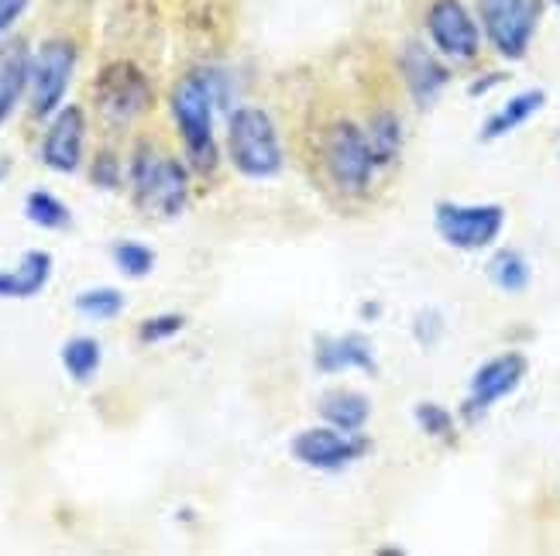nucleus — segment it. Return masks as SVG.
<instances>
[{
	"mask_svg": "<svg viewBox=\"0 0 560 556\" xmlns=\"http://www.w3.org/2000/svg\"><path fill=\"white\" fill-rule=\"evenodd\" d=\"M228 104V72L221 66H197L183 72L168 93V114H173L176 134L183 141L186 165L197 176H213L221 165V149H217L213 117L217 107Z\"/></svg>",
	"mask_w": 560,
	"mask_h": 556,
	"instance_id": "obj_1",
	"label": "nucleus"
},
{
	"mask_svg": "<svg viewBox=\"0 0 560 556\" xmlns=\"http://www.w3.org/2000/svg\"><path fill=\"white\" fill-rule=\"evenodd\" d=\"M128 189L141 213L173 221L189 206V165L165 155L155 141H138L128 162Z\"/></svg>",
	"mask_w": 560,
	"mask_h": 556,
	"instance_id": "obj_2",
	"label": "nucleus"
},
{
	"mask_svg": "<svg viewBox=\"0 0 560 556\" xmlns=\"http://www.w3.org/2000/svg\"><path fill=\"white\" fill-rule=\"evenodd\" d=\"M228 162L237 176L252 182L276 179L282 173L285 152L269 110L245 104L228 114Z\"/></svg>",
	"mask_w": 560,
	"mask_h": 556,
	"instance_id": "obj_3",
	"label": "nucleus"
},
{
	"mask_svg": "<svg viewBox=\"0 0 560 556\" xmlns=\"http://www.w3.org/2000/svg\"><path fill=\"white\" fill-rule=\"evenodd\" d=\"M320 162H324V173L327 182L340 192V197H364L375 182V155H372V144L364 128H358L354 120L337 117L324 128L320 138Z\"/></svg>",
	"mask_w": 560,
	"mask_h": 556,
	"instance_id": "obj_4",
	"label": "nucleus"
},
{
	"mask_svg": "<svg viewBox=\"0 0 560 556\" xmlns=\"http://www.w3.org/2000/svg\"><path fill=\"white\" fill-rule=\"evenodd\" d=\"M93 104L110 128H128L155 104V86L138 62L110 59L93 76Z\"/></svg>",
	"mask_w": 560,
	"mask_h": 556,
	"instance_id": "obj_5",
	"label": "nucleus"
},
{
	"mask_svg": "<svg viewBox=\"0 0 560 556\" xmlns=\"http://www.w3.org/2000/svg\"><path fill=\"white\" fill-rule=\"evenodd\" d=\"M80 62V48L72 38H45L32 52V86H28V107L38 120H48L62 104L72 83V72Z\"/></svg>",
	"mask_w": 560,
	"mask_h": 556,
	"instance_id": "obj_6",
	"label": "nucleus"
},
{
	"mask_svg": "<svg viewBox=\"0 0 560 556\" xmlns=\"http://www.w3.org/2000/svg\"><path fill=\"white\" fill-rule=\"evenodd\" d=\"M433 227L441 234L447 248L457 251H481L492 248L502 227H505V210L499 203H454L441 200L433 206Z\"/></svg>",
	"mask_w": 560,
	"mask_h": 556,
	"instance_id": "obj_7",
	"label": "nucleus"
},
{
	"mask_svg": "<svg viewBox=\"0 0 560 556\" xmlns=\"http://www.w3.org/2000/svg\"><path fill=\"white\" fill-rule=\"evenodd\" d=\"M540 0H478L481 32L502 59H523L540 24Z\"/></svg>",
	"mask_w": 560,
	"mask_h": 556,
	"instance_id": "obj_8",
	"label": "nucleus"
},
{
	"mask_svg": "<svg viewBox=\"0 0 560 556\" xmlns=\"http://www.w3.org/2000/svg\"><path fill=\"white\" fill-rule=\"evenodd\" d=\"M369 450H372V440L364 437V433H345L330 423L300 429L289 443L292 461L310 471H324V474L358 464L361 457H369Z\"/></svg>",
	"mask_w": 560,
	"mask_h": 556,
	"instance_id": "obj_9",
	"label": "nucleus"
},
{
	"mask_svg": "<svg viewBox=\"0 0 560 556\" xmlns=\"http://www.w3.org/2000/svg\"><path fill=\"white\" fill-rule=\"evenodd\" d=\"M427 35L436 56L451 62H471L481 52V24L465 0H433L427 8Z\"/></svg>",
	"mask_w": 560,
	"mask_h": 556,
	"instance_id": "obj_10",
	"label": "nucleus"
},
{
	"mask_svg": "<svg viewBox=\"0 0 560 556\" xmlns=\"http://www.w3.org/2000/svg\"><path fill=\"white\" fill-rule=\"evenodd\" d=\"M523 378H526V357L520 351H505V354L489 357L471 375L465 405H460V416H465L468 423H478L485 413H492L502 399L513 395L523 385Z\"/></svg>",
	"mask_w": 560,
	"mask_h": 556,
	"instance_id": "obj_11",
	"label": "nucleus"
},
{
	"mask_svg": "<svg viewBox=\"0 0 560 556\" xmlns=\"http://www.w3.org/2000/svg\"><path fill=\"white\" fill-rule=\"evenodd\" d=\"M83 155H86V114L77 104H62L52 117H48L38 158L48 173L77 176L83 168Z\"/></svg>",
	"mask_w": 560,
	"mask_h": 556,
	"instance_id": "obj_12",
	"label": "nucleus"
},
{
	"mask_svg": "<svg viewBox=\"0 0 560 556\" xmlns=\"http://www.w3.org/2000/svg\"><path fill=\"white\" fill-rule=\"evenodd\" d=\"M399 72H402V83L412 96V104L417 107H433L441 100V93L447 90L451 83V72L447 66L436 59V48H430L423 42H406L402 52H399Z\"/></svg>",
	"mask_w": 560,
	"mask_h": 556,
	"instance_id": "obj_13",
	"label": "nucleus"
},
{
	"mask_svg": "<svg viewBox=\"0 0 560 556\" xmlns=\"http://www.w3.org/2000/svg\"><path fill=\"white\" fill-rule=\"evenodd\" d=\"M313 368L320 375H340V371L378 375V360H375V347L369 336L358 330H348V333H334V336H316Z\"/></svg>",
	"mask_w": 560,
	"mask_h": 556,
	"instance_id": "obj_14",
	"label": "nucleus"
},
{
	"mask_svg": "<svg viewBox=\"0 0 560 556\" xmlns=\"http://www.w3.org/2000/svg\"><path fill=\"white\" fill-rule=\"evenodd\" d=\"M32 86V48L24 38L0 42V128L18 114L21 100H28Z\"/></svg>",
	"mask_w": 560,
	"mask_h": 556,
	"instance_id": "obj_15",
	"label": "nucleus"
},
{
	"mask_svg": "<svg viewBox=\"0 0 560 556\" xmlns=\"http://www.w3.org/2000/svg\"><path fill=\"white\" fill-rule=\"evenodd\" d=\"M52 269H56L52 251H45V248L24 251L14 269H0V299L24 303V299L42 296L45 285L52 282Z\"/></svg>",
	"mask_w": 560,
	"mask_h": 556,
	"instance_id": "obj_16",
	"label": "nucleus"
},
{
	"mask_svg": "<svg viewBox=\"0 0 560 556\" xmlns=\"http://www.w3.org/2000/svg\"><path fill=\"white\" fill-rule=\"evenodd\" d=\"M544 104H547L544 90H523L516 96H509V100L481 125V141H499L505 134L520 131L523 125H529V120L544 110Z\"/></svg>",
	"mask_w": 560,
	"mask_h": 556,
	"instance_id": "obj_17",
	"label": "nucleus"
},
{
	"mask_svg": "<svg viewBox=\"0 0 560 556\" xmlns=\"http://www.w3.org/2000/svg\"><path fill=\"white\" fill-rule=\"evenodd\" d=\"M320 419L345 433H361L372 419V402L354 389H334L320 399Z\"/></svg>",
	"mask_w": 560,
	"mask_h": 556,
	"instance_id": "obj_18",
	"label": "nucleus"
},
{
	"mask_svg": "<svg viewBox=\"0 0 560 556\" xmlns=\"http://www.w3.org/2000/svg\"><path fill=\"white\" fill-rule=\"evenodd\" d=\"M369 144H372V155H375V165L378 168H388L396 165L399 155H402V120L396 110H375L369 117Z\"/></svg>",
	"mask_w": 560,
	"mask_h": 556,
	"instance_id": "obj_19",
	"label": "nucleus"
},
{
	"mask_svg": "<svg viewBox=\"0 0 560 556\" xmlns=\"http://www.w3.org/2000/svg\"><path fill=\"white\" fill-rule=\"evenodd\" d=\"M59 365L77 385H86L104 365V347L101 341H93V336H69L59 351Z\"/></svg>",
	"mask_w": 560,
	"mask_h": 556,
	"instance_id": "obj_20",
	"label": "nucleus"
},
{
	"mask_svg": "<svg viewBox=\"0 0 560 556\" xmlns=\"http://www.w3.org/2000/svg\"><path fill=\"white\" fill-rule=\"evenodd\" d=\"M489 279H492V285L499 288V293L520 296V293H526L529 282H533V269H529V261H526L523 251H516V248H499L489 258Z\"/></svg>",
	"mask_w": 560,
	"mask_h": 556,
	"instance_id": "obj_21",
	"label": "nucleus"
},
{
	"mask_svg": "<svg viewBox=\"0 0 560 556\" xmlns=\"http://www.w3.org/2000/svg\"><path fill=\"white\" fill-rule=\"evenodd\" d=\"M125 306H128L125 293H120V288H114V285L83 288V293L72 299V309H77L80 317L90 320V323H110V320L120 317V312H125Z\"/></svg>",
	"mask_w": 560,
	"mask_h": 556,
	"instance_id": "obj_22",
	"label": "nucleus"
},
{
	"mask_svg": "<svg viewBox=\"0 0 560 556\" xmlns=\"http://www.w3.org/2000/svg\"><path fill=\"white\" fill-rule=\"evenodd\" d=\"M24 216L28 224H35L38 230H66L72 224V210L48 189H32L24 197Z\"/></svg>",
	"mask_w": 560,
	"mask_h": 556,
	"instance_id": "obj_23",
	"label": "nucleus"
},
{
	"mask_svg": "<svg viewBox=\"0 0 560 556\" xmlns=\"http://www.w3.org/2000/svg\"><path fill=\"white\" fill-rule=\"evenodd\" d=\"M110 261H114V269L120 275H128V279H144V275H152L155 272V251L149 245H141V240H117V245L110 248Z\"/></svg>",
	"mask_w": 560,
	"mask_h": 556,
	"instance_id": "obj_24",
	"label": "nucleus"
},
{
	"mask_svg": "<svg viewBox=\"0 0 560 556\" xmlns=\"http://www.w3.org/2000/svg\"><path fill=\"white\" fill-rule=\"evenodd\" d=\"M412 419H417L420 433L430 440H441V443L457 440V419H454L451 409H444L441 402H417V409H412Z\"/></svg>",
	"mask_w": 560,
	"mask_h": 556,
	"instance_id": "obj_25",
	"label": "nucleus"
},
{
	"mask_svg": "<svg viewBox=\"0 0 560 556\" xmlns=\"http://www.w3.org/2000/svg\"><path fill=\"white\" fill-rule=\"evenodd\" d=\"M186 330V317L183 312H155V317H144L135 330L138 344L144 347H155V344H165L173 341V336H179Z\"/></svg>",
	"mask_w": 560,
	"mask_h": 556,
	"instance_id": "obj_26",
	"label": "nucleus"
},
{
	"mask_svg": "<svg viewBox=\"0 0 560 556\" xmlns=\"http://www.w3.org/2000/svg\"><path fill=\"white\" fill-rule=\"evenodd\" d=\"M90 182H93L96 189H120V182H125V168H120L117 152L101 149V152L93 155V165H90Z\"/></svg>",
	"mask_w": 560,
	"mask_h": 556,
	"instance_id": "obj_27",
	"label": "nucleus"
},
{
	"mask_svg": "<svg viewBox=\"0 0 560 556\" xmlns=\"http://www.w3.org/2000/svg\"><path fill=\"white\" fill-rule=\"evenodd\" d=\"M412 336H417L423 347H433L444 336V317L436 309H423L420 317L412 320Z\"/></svg>",
	"mask_w": 560,
	"mask_h": 556,
	"instance_id": "obj_28",
	"label": "nucleus"
},
{
	"mask_svg": "<svg viewBox=\"0 0 560 556\" xmlns=\"http://www.w3.org/2000/svg\"><path fill=\"white\" fill-rule=\"evenodd\" d=\"M28 4H32V0H0V42L11 35V28L24 17Z\"/></svg>",
	"mask_w": 560,
	"mask_h": 556,
	"instance_id": "obj_29",
	"label": "nucleus"
},
{
	"mask_svg": "<svg viewBox=\"0 0 560 556\" xmlns=\"http://www.w3.org/2000/svg\"><path fill=\"white\" fill-rule=\"evenodd\" d=\"M502 83V72H492V76H485V80H478V83H471V93L475 96H481V93H489L492 86H499Z\"/></svg>",
	"mask_w": 560,
	"mask_h": 556,
	"instance_id": "obj_30",
	"label": "nucleus"
},
{
	"mask_svg": "<svg viewBox=\"0 0 560 556\" xmlns=\"http://www.w3.org/2000/svg\"><path fill=\"white\" fill-rule=\"evenodd\" d=\"M378 312H382L378 303H364V306H361V317H378Z\"/></svg>",
	"mask_w": 560,
	"mask_h": 556,
	"instance_id": "obj_31",
	"label": "nucleus"
},
{
	"mask_svg": "<svg viewBox=\"0 0 560 556\" xmlns=\"http://www.w3.org/2000/svg\"><path fill=\"white\" fill-rule=\"evenodd\" d=\"M8 168H11V165H8L4 158H0V182H4V176H8Z\"/></svg>",
	"mask_w": 560,
	"mask_h": 556,
	"instance_id": "obj_32",
	"label": "nucleus"
},
{
	"mask_svg": "<svg viewBox=\"0 0 560 556\" xmlns=\"http://www.w3.org/2000/svg\"><path fill=\"white\" fill-rule=\"evenodd\" d=\"M550 4H553V8H560V0H550Z\"/></svg>",
	"mask_w": 560,
	"mask_h": 556,
	"instance_id": "obj_33",
	"label": "nucleus"
}]
</instances>
